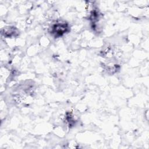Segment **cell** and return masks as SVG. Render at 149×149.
<instances>
[{
  "instance_id": "obj_1",
  "label": "cell",
  "mask_w": 149,
  "mask_h": 149,
  "mask_svg": "<svg viewBox=\"0 0 149 149\" xmlns=\"http://www.w3.org/2000/svg\"><path fill=\"white\" fill-rule=\"evenodd\" d=\"M68 29V27L66 23L65 22H58L52 26L51 32L57 37L61 36Z\"/></svg>"
}]
</instances>
